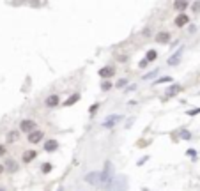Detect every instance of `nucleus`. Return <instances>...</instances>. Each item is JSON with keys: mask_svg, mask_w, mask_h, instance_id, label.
I'll list each match as a JSON object with an SVG mask.
<instances>
[{"mask_svg": "<svg viewBox=\"0 0 200 191\" xmlns=\"http://www.w3.org/2000/svg\"><path fill=\"white\" fill-rule=\"evenodd\" d=\"M105 191H128V177L126 175H115L106 184Z\"/></svg>", "mask_w": 200, "mask_h": 191, "instance_id": "1", "label": "nucleus"}, {"mask_svg": "<svg viewBox=\"0 0 200 191\" xmlns=\"http://www.w3.org/2000/svg\"><path fill=\"white\" fill-rule=\"evenodd\" d=\"M112 179H114V177H112V163L106 161V163H105V172L101 174V186L106 188V184H108Z\"/></svg>", "mask_w": 200, "mask_h": 191, "instance_id": "2", "label": "nucleus"}, {"mask_svg": "<svg viewBox=\"0 0 200 191\" xmlns=\"http://www.w3.org/2000/svg\"><path fill=\"white\" fill-rule=\"evenodd\" d=\"M85 182L92 186H101V174L99 172H90V174L85 175Z\"/></svg>", "mask_w": 200, "mask_h": 191, "instance_id": "3", "label": "nucleus"}, {"mask_svg": "<svg viewBox=\"0 0 200 191\" xmlns=\"http://www.w3.org/2000/svg\"><path fill=\"white\" fill-rule=\"evenodd\" d=\"M20 127H22V131L30 135L32 131H36V122H34V120H23L22 124H20Z\"/></svg>", "mask_w": 200, "mask_h": 191, "instance_id": "4", "label": "nucleus"}, {"mask_svg": "<svg viewBox=\"0 0 200 191\" xmlns=\"http://www.w3.org/2000/svg\"><path fill=\"white\" fill-rule=\"evenodd\" d=\"M120 120V115H110V117H106V120L103 122V127H106V129H110V127H114L117 122Z\"/></svg>", "mask_w": 200, "mask_h": 191, "instance_id": "5", "label": "nucleus"}, {"mask_svg": "<svg viewBox=\"0 0 200 191\" xmlns=\"http://www.w3.org/2000/svg\"><path fill=\"white\" fill-rule=\"evenodd\" d=\"M43 140V131H32L28 135V142L30 143H37Z\"/></svg>", "mask_w": 200, "mask_h": 191, "instance_id": "6", "label": "nucleus"}, {"mask_svg": "<svg viewBox=\"0 0 200 191\" xmlns=\"http://www.w3.org/2000/svg\"><path fill=\"white\" fill-rule=\"evenodd\" d=\"M181 53H183V48H179L177 53H173V57L168 59V66H175V64H179V62H181Z\"/></svg>", "mask_w": 200, "mask_h": 191, "instance_id": "7", "label": "nucleus"}, {"mask_svg": "<svg viewBox=\"0 0 200 191\" xmlns=\"http://www.w3.org/2000/svg\"><path fill=\"white\" fill-rule=\"evenodd\" d=\"M57 147H59L57 140H46V142H44V150H48V152H51V150H57Z\"/></svg>", "mask_w": 200, "mask_h": 191, "instance_id": "8", "label": "nucleus"}, {"mask_svg": "<svg viewBox=\"0 0 200 191\" xmlns=\"http://www.w3.org/2000/svg\"><path fill=\"white\" fill-rule=\"evenodd\" d=\"M114 73H115L114 67H103V69H99V76L101 78H110V76H114Z\"/></svg>", "mask_w": 200, "mask_h": 191, "instance_id": "9", "label": "nucleus"}, {"mask_svg": "<svg viewBox=\"0 0 200 191\" xmlns=\"http://www.w3.org/2000/svg\"><path fill=\"white\" fill-rule=\"evenodd\" d=\"M186 23H188V16H186L184 12H181V14L175 18V25H177V27H184Z\"/></svg>", "mask_w": 200, "mask_h": 191, "instance_id": "10", "label": "nucleus"}, {"mask_svg": "<svg viewBox=\"0 0 200 191\" xmlns=\"http://www.w3.org/2000/svg\"><path fill=\"white\" fill-rule=\"evenodd\" d=\"M181 90H183V87H181V85H172V87H170V88L167 90V96H168V98H172V96L179 94Z\"/></svg>", "mask_w": 200, "mask_h": 191, "instance_id": "11", "label": "nucleus"}, {"mask_svg": "<svg viewBox=\"0 0 200 191\" xmlns=\"http://www.w3.org/2000/svg\"><path fill=\"white\" fill-rule=\"evenodd\" d=\"M57 104H59V96H50V98L46 99V106H50V108H53Z\"/></svg>", "mask_w": 200, "mask_h": 191, "instance_id": "12", "label": "nucleus"}, {"mask_svg": "<svg viewBox=\"0 0 200 191\" xmlns=\"http://www.w3.org/2000/svg\"><path fill=\"white\" fill-rule=\"evenodd\" d=\"M156 41H159V43H167V41H170V34L168 32H159L156 36Z\"/></svg>", "mask_w": 200, "mask_h": 191, "instance_id": "13", "label": "nucleus"}, {"mask_svg": "<svg viewBox=\"0 0 200 191\" xmlns=\"http://www.w3.org/2000/svg\"><path fill=\"white\" fill-rule=\"evenodd\" d=\"M6 166H7V170H11V172H16L18 170V163L14 161V159H11V158L6 161Z\"/></svg>", "mask_w": 200, "mask_h": 191, "instance_id": "14", "label": "nucleus"}, {"mask_svg": "<svg viewBox=\"0 0 200 191\" xmlns=\"http://www.w3.org/2000/svg\"><path fill=\"white\" fill-rule=\"evenodd\" d=\"M34 158H36V150H27V152L23 154V161L25 163H30Z\"/></svg>", "mask_w": 200, "mask_h": 191, "instance_id": "15", "label": "nucleus"}, {"mask_svg": "<svg viewBox=\"0 0 200 191\" xmlns=\"http://www.w3.org/2000/svg\"><path fill=\"white\" fill-rule=\"evenodd\" d=\"M188 7V2H173V9H177V11H184Z\"/></svg>", "mask_w": 200, "mask_h": 191, "instance_id": "16", "label": "nucleus"}, {"mask_svg": "<svg viewBox=\"0 0 200 191\" xmlns=\"http://www.w3.org/2000/svg\"><path fill=\"white\" fill-rule=\"evenodd\" d=\"M78 99H80V94H75V96H71L69 99H67V101H66V106H71V104H75L76 101H78Z\"/></svg>", "mask_w": 200, "mask_h": 191, "instance_id": "17", "label": "nucleus"}, {"mask_svg": "<svg viewBox=\"0 0 200 191\" xmlns=\"http://www.w3.org/2000/svg\"><path fill=\"white\" fill-rule=\"evenodd\" d=\"M18 140V133L16 131H11L9 135H7V142H16Z\"/></svg>", "mask_w": 200, "mask_h": 191, "instance_id": "18", "label": "nucleus"}, {"mask_svg": "<svg viewBox=\"0 0 200 191\" xmlns=\"http://www.w3.org/2000/svg\"><path fill=\"white\" fill-rule=\"evenodd\" d=\"M156 57H158V53L154 51V50H151V51L147 53V62H151V60H154Z\"/></svg>", "mask_w": 200, "mask_h": 191, "instance_id": "19", "label": "nucleus"}, {"mask_svg": "<svg viewBox=\"0 0 200 191\" xmlns=\"http://www.w3.org/2000/svg\"><path fill=\"white\" fill-rule=\"evenodd\" d=\"M156 74H158V69H156V71H151V73H147L145 76H144V80H149V78H152V76H156Z\"/></svg>", "mask_w": 200, "mask_h": 191, "instance_id": "20", "label": "nucleus"}, {"mask_svg": "<svg viewBox=\"0 0 200 191\" xmlns=\"http://www.w3.org/2000/svg\"><path fill=\"white\" fill-rule=\"evenodd\" d=\"M50 170H51V165H50V163H44L43 165V172H44V174H48Z\"/></svg>", "mask_w": 200, "mask_h": 191, "instance_id": "21", "label": "nucleus"}, {"mask_svg": "<svg viewBox=\"0 0 200 191\" xmlns=\"http://www.w3.org/2000/svg\"><path fill=\"white\" fill-rule=\"evenodd\" d=\"M165 82H172V78L165 76V78H159V80H158V83H165Z\"/></svg>", "mask_w": 200, "mask_h": 191, "instance_id": "22", "label": "nucleus"}, {"mask_svg": "<svg viewBox=\"0 0 200 191\" xmlns=\"http://www.w3.org/2000/svg\"><path fill=\"white\" fill-rule=\"evenodd\" d=\"M181 136H183L184 140H189V136H191V135H189V131H183V133H181Z\"/></svg>", "mask_w": 200, "mask_h": 191, "instance_id": "23", "label": "nucleus"}, {"mask_svg": "<svg viewBox=\"0 0 200 191\" xmlns=\"http://www.w3.org/2000/svg\"><path fill=\"white\" fill-rule=\"evenodd\" d=\"M197 113H200V108H193L188 112V115H197Z\"/></svg>", "mask_w": 200, "mask_h": 191, "instance_id": "24", "label": "nucleus"}, {"mask_svg": "<svg viewBox=\"0 0 200 191\" xmlns=\"http://www.w3.org/2000/svg\"><path fill=\"white\" fill-rule=\"evenodd\" d=\"M126 83H128L126 80H119V82H117V87H124Z\"/></svg>", "mask_w": 200, "mask_h": 191, "instance_id": "25", "label": "nucleus"}, {"mask_svg": "<svg viewBox=\"0 0 200 191\" xmlns=\"http://www.w3.org/2000/svg\"><path fill=\"white\" fill-rule=\"evenodd\" d=\"M110 87H112V85H110L108 82H105V83H103V87H101V88H103V90H108Z\"/></svg>", "mask_w": 200, "mask_h": 191, "instance_id": "26", "label": "nucleus"}, {"mask_svg": "<svg viewBox=\"0 0 200 191\" xmlns=\"http://www.w3.org/2000/svg\"><path fill=\"white\" fill-rule=\"evenodd\" d=\"M188 154L191 156V158H195V150H193V149H189V150H188Z\"/></svg>", "mask_w": 200, "mask_h": 191, "instance_id": "27", "label": "nucleus"}, {"mask_svg": "<svg viewBox=\"0 0 200 191\" xmlns=\"http://www.w3.org/2000/svg\"><path fill=\"white\" fill-rule=\"evenodd\" d=\"M147 66V59L145 60H142V62H140V67H145Z\"/></svg>", "mask_w": 200, "mask_h": 191, "instance_id": "28", "label": "nucleus"}, {"mask_svg": "<svg viewBox=\"0 0 200 191\" xmlns=\"http://www.w3.org/2000/svg\"><path fill=\"white\" fill-rule=\"evenodd\" d=\"M4 152H6V149H4L2 145H0V154H4Z\"/></svg>", "mask_w": 200, "mask_h": 191, "instance_id": "29", "label": "nucleus"}, {"mask_svg": "<svg viewBox=\"0 0 200 191\" xmlns=\"http://www.w3.org/2000/svg\"><path fill=\"white\" fill-rule=\"evenodd\" d=\"M2 172H4V166H2V165H0V174H2Z\"/></svg>", "mask_w": 200, "mask_h": 191, "instance_id": "30", "label": "nucleus"}, {"mask_svg": "<svg viewBox=\"0 0 200 191\" xmlns=\"http://www.w3.org/2000/svg\"><path fill=\"white\" fill-rule=\"evenodd\" d=\"M0 191H6V189H4V188H0Z\"/></svg>", "mask_w": 200, "mask_h": 191, "instance_id": "31", "label": "nucleus"}]
</instances>
